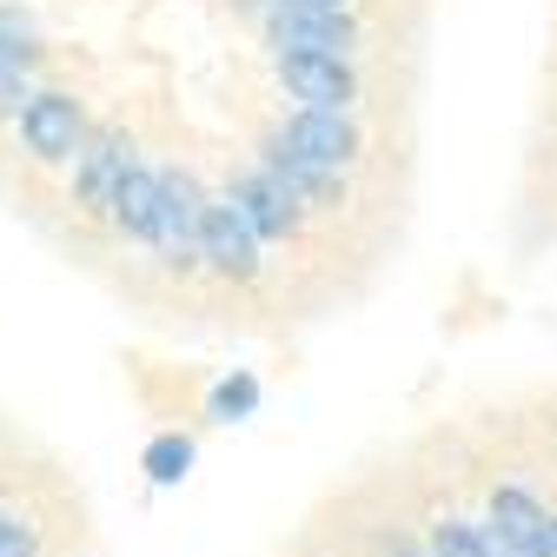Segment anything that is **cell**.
Instances as JSON below:
<instances>
[{
    "mask_svg": "<svg viewBox=\"0 0 557 557\" xmlns=\"http://www.w3.org/2000/svg\"><path fill=\"white\" fill-rule=\"evenodd\" d=\"M272 139H278V147H293L299 160L325 166V173H345V166L366 153V133L345 120V113H319V107H293L286 126H278Z\"/></svg>",
    "mask_w": 557,
    "mask_h": 557,
    "instance_id": "1",
    "label": "cell"
},
{
    "mask_svg": "<svg viewBox=\"0 0 557 557\" xmlns=\"http://www.w3.org/2000/svg\"><path fill=\"white\" fill-rule=\"evenodd\" d=\"M278 81L299 107H319V113H352L359 100V74L345 53H278Z\"/></svg>",
    "mask_w": 557,
    "mask_h": 557,
    "instance_id": "2",
    "label": "cell"
},
{
    "mask_svg": "<svg viewBox=\"0 0 557 557\" xmlns=\"http://www.w3.org/2000/svg\"><path fill=\"white\" fill-rule=\"evenodd\" d=\"M21 139H27V153L40 166H60V160H74L87 147V120H81V100L74 94H34L21 107Z\"/></svg>",
    "mask_w": 557,
    "mask_h": 557,
    "instance_id": "3",
    "label": "cell"
},
{
    "mask_svg": "<svg viewBox=\"0 0 557 557\" xmlns=\"http://www.w3.org/2000/svg\"><path fill=\"white\" fill-rule=\"evenodd\" d=\"M484 531H492L511 557H557V518L524 492V484H498Z\"/></svg>",
    "mask_w": 557,
    "mask_h": 557,
    "instance_id": "4",
    "label": "cell"
},
{
    "mask_svg": "<svg viewBox=\"0 0 557 557\" xmlns=\"http://www.w3.org/2000/svg\"><path fill=\"white\" fill-rule=\"evenodd\" d=\"M193 252L213 265V272H226V278H252V272H259V239H252V226L233 213L226 199H206V206H199Z\"/></svg>",
    "mask_w": 557,
    "mask_h": 557,
    "instance_id": "5",
    "label": "cell"
},
{
    "mask_svg": "<svg viewBox=\"0 0 557 557\" xmlns=\"http://www.w3.org/2000/svg\"><path fill=\"white\" fill-rule=\"evenodd\" d=\"M272 47L278 53H352L359 47V27L345 8H278L272 0Z\"/></svg>",
    "mask_w": 557,
    "mask_h": 557,
    "instance_id": "6",
    "label": "cell"
},
{
    "mask_svg": "<svg viewBox=\"0 0 557 557\" xmlns=\"http://www.w3.org/2000/svg\"><path fill=\"white\" fill-rule=\"evenodd\" d=\"M259 173L286 193L299 213H338L345 206V173H325V166H312V160H299L293 147H278V139H265V160H259Z\"/></svg>",
    "mask_w": 557,
    "mask_h": 557,
    "instance_id": "7",
    "label": "cell"
},
{
    "mask_svg": "<svg viewBox=\"0 0 557 557\" xmlns=\"http://www.w3.org/2000/svg\"><path fill=\"white\" fill-rule=\"evenodd\" d=\"M226 206H233V213H239V220L252 226V239H259V246H265V239H293V233L306 226V213H299V206H293L286 193H278V186H272V180H265L259 166L233 180Z\"/></svg>",
    "mask_w": 557,
    "mask_h": 557,
    "instance_id": "8",
    "label": "cell"
},
{
    "mask_svg": "<svg viewBox=\"0 0 557 557\" xmlns=\"http://www.w3.org/2000/svg\"><path fill=\"white\" fill-rule=\"evenodd\" d=\"M74 160H81V206H87L94 220H107V213H113L120 180L133 173V147H126V133H100V139H87Z\"/></svg>",
    "mask_w": 557,
    "mask_h": 557,
    "instance_id": "9",
    "label": "cell"
},
{
    "mask_svg": "<svg viewBox=\"0 0 557 557\" xmlns=\"http://www.w3.org/2000/svg\"><path fill=\"white\" fill-rule=\"evenodd\" d=\"M199 186H193V173H160V233H153V246L160 252H173V259H186L193 252V226H199Z\"/></svg>",
    "mask_w": 557,
    "mask_h": 557,
    "instance_id": "10",
    "label": "cell"
},
{
    "mask_svg": "<svg viewBox=\"0 0 557 557\" xmlns=\"http://www.w3.org/2000/svg\"><path fill=\"white\" fill-rule=\"evenodd\" d=\"M126 239H139V246H153V233H160V173H147V166H133L126 180H120V193H113V213H107Z\"/></svg>",
    "mask_w": 557,
    "mask_h": 557,
    "instance_id": "11",
    "label": "cell"
},
{
    "mask_svg": "<svg viewBox=\"0 0 557 557\" xmlns=\"http://www.w3.org/2000/svg\"><path fill=\"white\" fill-rule=\"evenodd\" d=\"M425 557H511L484 524H458V518H445V524H432V550Z\"/></svg>",
    "mask_w": 557,
    "mask_h": 557,
    "instance_id": "12",
    "label": "cell"
},
{
    "mask_svg": "<svg viewBox=\"0 0 557 557\" xmlns=\"http://www.w3.org/2000/svg\"><path fill=\"white\" fill-rule=\"evenodd\" d=\"M139 471H147L153 484H180V478L193 471V438H186V432H160V438L147 445V458H139Z\"/></svg>",
    "mask_w": 557,
    "mask_h": 557,
    "instance_id": "13",
    "label": "cell"
},
{
    "mask_svg": "<svg viewBox=\"0 0 557 557\" xmlns=\"http://www.w3.org/2000/svg\"><path fill=\"white\" fill-rule=\"evenodd\" d=\"M34 60V21L21 14V8H0V66H21Z\"/></svg>",
    "mask_w": 557,
    "mask_h": 557,
    "instance_id": "14",
    "label": "cell"
},
{
    "mask_svg": "<svg viewBox=\"0 0 557 557\" xmlns=\"http://www.w3.org/2000/svg\"><path fill=\"white\" fill-rule=\"evenodd\" d=\"M252 411H259V379L252 372H239V379H226L213 392V418H226V425H233V418H252Z\"/></svg>",
    "mask_w": 557,
    "mask_h": 557,
    "instance_id": "15",
    "label": "cell"
},
{
    "mask_svg": "<svg viewBox=\"0 0 557 557\" xmlns=\"http://www.w3.org/2000/svg\"><path fill=\"white\" fill-rule=\"evenodd\" d=\"M0 557H40V531L27 518H0Z\"/></svg>",
    "mask_w": 557,
    "mask_h": 557,
    "instance_id": "16",
    "label": "cell"
},
{
    "mask_svg": "<svg viewBox=\"0 0 557 557\" xmlns=\"http://www.w3.org/2000/svg\"><path fill=\"white\" fill-rule=\"evenodd\" d=\"M278 8H345V0H278Z\"/></svg>",
    "mask_w": 557,
    "mask_h": 557,
    "instance_id": "17",
    "label": "cell"
}]
</instances>
